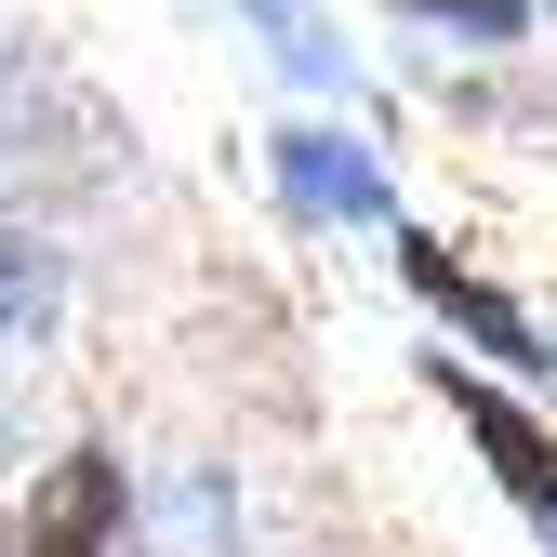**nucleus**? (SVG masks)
I'll use <instances>...</instances> for the list:
<instances>
[{
    "label": "nucleus",
    "mask_w": 557,
    "mask_h": 557,
    "mask_svg": "<svg viewBox=\"0 0 557 557\" xmlns=\"http://www.w3.org/2000/svg\"><path fill=\"white\" fill-rule=\"evenodd\" d=\"M120 518H133V478H120V451L81 438L27 505V557H120Z\"/></svg>",
    "instance_id": "2"
},
{
    "label": "nucleus",
    "mask_w": 557,
    "mask_h": 557,
    "mask_svg": "<svg viewBox=\"0 0 557 557\" xmlns=\"http://www.w3.org/2000/svg\"><path fill=\"white\" fill-rule=\"evenodd\" d=\"M398 278H411V293H425V306H438L465 345H478V359H505V372H544V332H531V319L492 293V278H465L438 239H398Z\"/></svg>",
    "instance_id": "3"
},
{
    "label": "nucleus",
    "mask_w": 557,
    "mask_h": 557,
    "mask_svg": "<svg viewBox=\"0 0 557 557\" xmlns=\"http://www.w3.org/2000/svg\"><path fill=\"white\" fill-rule=\"evenodd\" d=\"M438 398H451V425H465L478 451H492V478H505V505H518L531 531H557V438L531 425V411H518L505 385H478V372H451V359H438Z\"/></svg>",
    "instance_id": "1"
},
{
    "label": "nucleus",
    "mask_w": 557,
    "mask_h": 557,
    "mask_svg": "<svg viewBox=\"0 0 557 557\" xmlns=\"http://www.w3.org/2000/svg\"><path fill=\"white\" fill-rule=\"evenodd\" d=\"M398 14H425V27H451V40H531L544 0H398Z\"/></svg>",
    "instance_id": "5"
},
{
    "label": "nucleus",
    "mask_w": 557,
    "mask_h": 557,
    "mask_svg": "<svg viewBox=\"0 0 557 557\" xmlns=\"http://www.w3.org/2000/svg\"><path fill=\"white\" fill-rule=\"evenodd\" d=\"M0 557H14V505H0Z\"/></svg>",
    "instance_id": "7"
},
{
    "label": "nucleus",
    "mask_w": 557,
    "mask_h": 557,
    "mask_svg": "<svg viewBox=\"0 0 557 557\" xmlns=\"http://www.w3.org/2000/svg\"><path fill=\"white\" fill-rule=\"evenodd\" d=\"M40 306H53V265H40L27 239H0V332H27Z\"/></svg>",
    "instance_id": "6"
},
{
    "label": "nucleus",
    "mask_w": 557,
    "mask_h": 557,
    "mask_svg": "<svg viewBox=\"0 0 557 557\" xmlns=\"http://www.w3.org/2000/svg\"><path fill=\"white\" fill-rule=\"evenodd\" d=\"M278 199H293V213H319V226H332V213L372 226V213H385V173L345 147V133H278Z\"/></svg>",
    "instance_id": "4"
}]
</instances>
